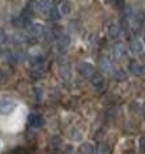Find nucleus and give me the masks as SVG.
<instances>
[{
  "instance_id": "f257e3e1",
  "label": "nucleus",
  "mask_w": 145,
  "mask_h": 154,
  "mask_svg": "<svg viewBox=\"0 0 145 154\" xmlns=\"http://www.w3.org/2000/svg\"><path fill=\"white\" fill-rule=\"evenodd\" d=\"M111 54L114 60L116 61H122L128 57V51H127V46H125L123 42H116L114 43L113 48H111Z\"/></svg>"
},
{
  "instance_id": "f03ea898",
  "label": "nucleus",
  "mask_w": 145,
  "mask_h": 154,
  "mask_svg": "<svg viewBox=\"0 0 145 154\" xmlns=\"http://www.w3.org/2000/svg\"><path fill=\"white\" fill-rule=\"evenodd\" d=\"M77 72L80 73L81 76L86 77V79H89V77L91 75H94L95 72H97V69H95V67L93 64L88 63V61H82V63H79L77 64Z\"/></svg>"
},
{
  "instance_id": "7ed1b4c3",
  "label": "nucleus",
  "mask_w": 145,
  "mask_h": 154,
  "mask_svg": "<svg viewBox=\"0 0 145 154\" xmlns=\"http://www.w3.org/2000/svg\"><path fill=\"white\" fill-rule=\"evenodd\" d=\"M17 107V103L13 99H0V114L9 115L12 114Z\"/></svg>"
},
{
  "instance_id": "20e7f679",
  "label": "nucleus",
  "mask_w": 145,
  "mask_h": 154,
  "mask_svg": "<svg viewBox=\"0 0 145 154\" xmlns=\"http://www.w3.org/2000/svg\"><path fill=\"white\" fill-rule=\"evenodd\" d=\"M46 26L45 25H42V24H38V22H32V25L28 28V32L29 34L32 37L34 38H42V37H45V34H46Z\"/></svg>"
},
{
  "instance_id": "39448f33",
  "label": "nucleus",
  "mask_w": 145,
  "mask_h": 154,
  "mask_svg": "<svg viewBox=\"0 0 145 154\" xmlns=\"http://www.w3.org/2000/svg\"><path fill=\"white\" fill-rule=\"evenodd\" d=\"M69 45H71V37L67 35V34H63L56 39V47H58L59 52H66L68 47H69Z\"/></svg>"
},
{
  "instance_id": "423d86ee",
  "label": "nucleus",
  "mask_w": 145,
  "mask_h": 154,
  "mask_svg": "<svg viewBox=\"0 0 145 154\" xmlns=\"http://www.w3.org/2000/svg\"><path fill=\"white\" fill-rule=\"evenodd\" d=\"M28 120H29L30 127H33V128H41V127H43L45 123H46L43 116H41L39 114H30Z\"/></svg>"
},
{
  "instance_id": "0eeeda50",
  "label": "nucleus",
  "mask_w": 145,
  "mask_h": 154,
  "mask_svg": "<svg viewBox=\"0 0 145 154\" xmlns=\"http://www.w3.org/2000/svg\"><path fill=\"white\" fill-rule=\"evenodd\" d=\"M128 48H129V51H131L132 54H135V55H139V54H141V52L144 51L145 45H144L140 39H137V38H135V39H132L131 42H129Z\"/></svg>"
},
{
  "instance_id": "6e6552de",
  "label": "nucleus",
  "mask_w": 145,
  "mask_h": 154,
  "mask_svg": "<svg viewBox=\"0 0 145 154\" xmlns=\"http://www.w3.org/2000/svg\"><path fill=\"white\" fill-rule=\"evenodd\" d=\"M54 3L51 2V0H39V2L35 3V5H34V8H35L38 12L43 13V14H47L50 8L52 7Z\"/></svg>"
},
{
  "instance_id": "1a4fd4ad",
  "label": "nucleus",
  "mask_w": 145,
  "mask_h": 154,
  "mask_svg": "<svg viewBox=\"0 0 145 154\" xmlns=\"http://www.w3.org/2000/svg\"><path fill=\"white\" fill-rule=\"evenodd\" d=\"M89 81L90 84L93 85L94 88H97V89H100V88L103 86V84H105V79H103V76H102V73L100 72H95L94 75H91L89 77Z\"/></svg>"
},
{
  "instance_id": "9d476101",
  "label": "nucleus",
  "mask_w": 145,
  "mask_h": 154,
  "mask_svg": "<svg viewBox=\"0 0 145 154\" xmlns=\"http://www.w3.org/2000/svg\"><path fill=\"white\" fill-rule=\"evenodd\" d=\"M120 32H122V28L119 24H116V22H111V24L109 25V29H107V34L110 38H113V39H115L120 35Z\"/></svg>"
},
{
  "instance_id": "9b49d317",
  "label": "nucleus",
  "mask_w": 145,
  "mask_h": 154,
  "mask_svg": "<svg viewBox=\"0 0 145 154\" xmlns=\"http://www.w3.org/2000/svg\"><path fill=\"white\" fill-rule=\"evenodd\" d=\"M100 65H101V69L105 73H110V75H113L114 72V68H113V63L110 61L107 57H102V59L100 60Z\"/></svg>"
},
{
  "instance_id": "f8f14e48",
  "label": "nucleus",
  "mask_w": 145,
  "mask_h": 154,
  "mask_svg": "<svg viewBox=\"0 0 145 154\" xmlns=\"http://www.w3.org/2000/svg\"><path fill=\"white\" fill-rule=\"evenodd\" d=\"M58 8H59V12L62 13V16H69L71 14L72 7H71V3L68 2V0H63V2L58 5Z\"/></svg>"
},
{
  "instance_id": "ddd939ff",
  "label": "nucleus",
  "mask_w": 145,
  "mask_h": 154,
  "mask_svg": "<svg viewBox=\"0 0 145 154\" xmlns=\"http://www.w3.org/2000/svg\"><path fill=\"white\" fill-rule=\"evenodd\" d=\"M47 14H48V17H50L51 21H59L60 18H62V13L59 12V8L55 4H52V7L50 8Z\"/></svg>"
},
{
  "instance_id": "4468645a",
  "label": "nucleus",
  "mask_w": 145,
  "mask_h": 154,
  "mask_svg": "<svg viewBox=\"0 0 145 154\" xmlns=\"http://www.w3.org/2000/svg\"><path fill=\"white\" fill-rule=\"evenodd\" d=\"M29 76L32 77L33 80H42L45 77V72H41L39 67H35L34 69H32V71L29 72Z\"/></svg>"
},
{
  "instance_id": "2eb2a0df",
  "label": "nucleus",
  "mask_w": 145,
  "mask_h": 154,
  "mask_svg": "<svg viewBox=\"0 0 145 154\" xmlns=\"http://www.w3.org/2000/svg\"><path fill=\"white\" fill-rule=\"evenodd\" d=\"M59 73L64 81H68V80L71 79V69L68 68V65H62L59 69Z\"/></svg>"
},
{
  "instance_id": "dca6fc26",
  "label": "nucleus",
  "mask_w": 145,
  "mask_h": 154,
  "mask_svg": "<svg viewBox=\"0 0 145 154\" xmlns=\"http://www.w3.org/2000/svg\"><path fill=\"white\" fill-rule=\"evenodd\" d=\"M43 63H45V57L42 55H37V56L30 57V64H32L33 67H41Z\"/></svg>"
},
{
  "instance_id": "f3484780",
  "label": "nucleus",
  "mask_w": 145,
  "mask_h": 154,
  "mask_svg": "<svg viewBox=\"0 0 145 154\" xmlns=\"http://www.w3.org/2000/svg\"><path fill=\"white\" fill-rule=\"evenodd\" d=\"M140 65L136 60H131L129 61V64H128V69H129V72L132 73V75H139V72H140Z\"/></svg>"
},
{
  "instance_id": "a211bd4d",
  "label": "nucleus",
  "mask_w": 145,
  "mask_h": 154,
  "mask_svg": "<svg viewBox=\"0 0 145 154\" xmlns=\"http://www.w3.org/2000/svg\"><path fill=\"white\" fill-rule=\"evenodd\" d=\"M113 76H114V79L116 80V81H125L127 80V76H125V73L122 71V69H114V72H113Z\"/></svg>"
},
{
  "instance_id": "6ab92c4d",
  "label": "nucleus",
  "mask_w": 145,
  "mask_h": 154,
  "mask_svg": "<svg viewBox=\"0 0 145 154\" xmlns=\"http://www.w3.org/2000/svg\"><path fill=\"white\" fill-rule=\"evenodd\" d=\"M80 150H81V153H88V154H90V153H95V149H94V146L93 145H90L89 142H84V144L80 146Z\"/></svg>"
},
{
  "instance_id": "aec40b11",
  "label": "nucleus",
  "mask_w": 145,
  "mask_h": 154,
  "mask_svg": "<svg viewBox=\"0 0 145 154\" xmlns=\"http://www.w3.org/2000/svg\"><path fill=\"white\" fill-rule=\"evenodd\" d=\"M62 142H63V140L60 136H52L51 137V146L54 149H58L59 146H62Z\"/></svg>"
},
{
  "instance_id": "412c9836",
  "label": "nucleus",
  "mask_w": 145,
  "mask_h": 154,
  "mask_svg": "<svg viewBox=\"0 0 145 154\" xmlns=\"http://www.w3.org/2000/svg\"><path fill=\"white\" fill-rule=\"evenodd\" d=\"M95 153H110V148L106 144H103V142H101L95 148Z\"/></svg>"
},
{
  "instance_id": "4be33fe9",
  "label": "nucleus",
  "mask_w": 145,
  "mask_h": 154,
  "mask_svg": "<svg viewBox=\"0 0 145 154\" xmlns=\"http://www.w3.org/2000/svg\"><path fill=\"white\" fill-rule=\"evenodd\" d=\"M34 94H35V99H37V101L41 102L42 98H43V90H42L41 88L35 86V88H34Z\"/></svg>"
},
{
  "instance_id": "5701e85b",
  "label": "nucleus",
  "mask_w": 145,
  "mask_h": 154,
  "mask_svg": "<svg viewBox=\"0 0 145 154\" xmlns=\"http://www.w3.org/2000/svg\"><path fill=\"white\" fill-rule=\"evenodd\" d=\"M8 42V35L3 29H0V45H4Z\"/></svg>"
},
{
  "instance_id": "b1692460",
  "label": "nucleus",
  "mask_w": 145,
  "mask_h": 154,
  "mask_svg": "<svg viewBox=\"0 0 145 154\" xmlns=\"http://www.w3.org/2000/svg\"><path fill=\"white\" fill-rule=\"evenodd\" d=\"M139 148L141 153H145V136H141L139 138Z\"/></svg>"
},
{
  "instance_id": "393cba45",
  "label": "nucleus",
  "mask_w": 145,
  "mask_h": 154,
  "mask_svg": "<svg viewBox=\"0 0 145 154\" xmlns=\"http://www.w3.org/2000/svg\"><path fill=\"white\" fill-rule=\"evenodd\" d=\"M4 81H5V75L3 71H0V84H3Z\"/></svg>"
},
{
  "instance_id": "a878e982",
  "label": "nucleus",
  "mask_w": 145,
  "mask_h": 154,
  "mask_svg": "<svg viewBox=\"0 0 145 154\" xmlns=\"http://www.w3.org/2000/svg\"><path fill=\"white\" fill-rule=\"evenodd\" d=\"M139 75L145 76V64H144V65H140V72H139Z\"/></svg>"
},
{
  "instance_id": "bb28decb",
  "label": "nucleus",
  "mask_w": 145,
  "mask_h": 154,
  "mask_svg": "<svg viewBox=\"0 0 145 154\" xmlns=\"http://www.w3.org/2000/svg\"><path fill=\"white\" fill-rule=\"evenodd\" d=\"M62 2H63V0H52V3H54L55 5H59L60 3H62Z\"/></svg>"
},
{
  "instance_id": "cd10ccee",
  "label": "nucleus",
  "mask_w": 145,
  "mask_h": 154,
  "mask_svg": "<svg viewBox=\"0 0 145 154\" xmlns=\"http://www.w3.org/2000/svg\"><path fill=\"white\" fill-rule=\"evenodd\" d=\"M0 46H2V45H0ZM0 56H2V47H0Z\"/></svg>"
},
{
  "instance_id": "c85d7f7f",
  "label": "nucleus",
  "mask_w": 145,
  "mask_h": 154,
  "mask_svg": "<svg viewBox=\"0 0 145 154\" xmlns=\"http://www.w3.org/2000/svg\"><path fill=\"white\" fill-rule=\"evenodd\" d=\"M144 119H145V107H144Z\"/></svg>"
}]
</instances>
